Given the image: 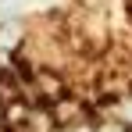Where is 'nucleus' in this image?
Instances as JSON below:
<instances>
[{"label": "nucleus", "mask_w": 132, "mask_h": 132, "mask_svg": "<svg viewBox=\"0 0 132 132\" xmlns=\"http://www.w3.org/2000/svg\"><path fill=\"white\" fill-rule=\"evenodd\" d=\"M0 125H4V100H0Z\"/></svg>", "instance_id": "4"}, {"label": "nucleus", "mask_w": 132, "mask_h": 132, "mask_svg": "<svg viewBox=\"0 0 132 132\" xmlns=\"http://www.w3.org/2000/svg\"><path fill=\"white\" fill-rule=\"evenodd\" d=\"M50 107H54V118H57L61 125H79V118H86V104H82V100H71V96L54 100Z\"/></svg>", "instance_id": "2"}, {"label": "nucleus", "mask_w": 132, "mask_h": 132, "mask_svg": "<svg viewBox=\"0 0 132 132\" xmlns=\"http://www.w3.org/2000/svg\"><path fill=\"white\" fill-rule=\"evenodd\" d=\"M0 4H7V0H0Z\"/></svg>", "instance_id": "5"}, {"label": "nucleus", "mask_w": 132, "mask_h": 132, "mask_svg": "<svg viewBox=\"0 0 132 132\" xmlns=\"http://www.w3.org/2000/svg\"><path fill=\"white\" fill-rule=\"evenodd\" d=\"M32 82H36V93H39V100H43V104H54V100H61V96H64V79H61V75H54V71H36V75H32Z\"/></svg>", "instance_id": "1"}, {"label": "nucleus", "mask_w": 132, "mask_h": 132, "mask_svg": "<svg viewBox=\"0 0 132 132\" xmlns=\"http://www.w3.org/2000/svg\"><path fill=\"white\" fill-rule=\"evenodd\" d=\"M50 132H71V125H54Z\"/></svg>", "instance_id": "3"}]
</instances>
